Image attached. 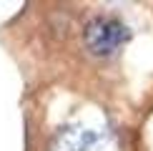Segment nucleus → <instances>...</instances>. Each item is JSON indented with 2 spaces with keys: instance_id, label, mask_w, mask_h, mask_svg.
Segmentation results:
<instances>
[{
  "instance_id": "nucleus-1",
  "label": "nucleus",
  "mask_w": 153,
  "mask_h": 151,
  "mask_svg": "<svg viewBox=\"0 0 153 151\" xmlns=\"http://www.w3.org/2000/svg\"><path fill=\"white\" fill-rule=\"evenodd\" d=\"M83 40L93 55H113L128 40V28L116 18H95L85 25Z\"/></svg>"
}]
</instances>
